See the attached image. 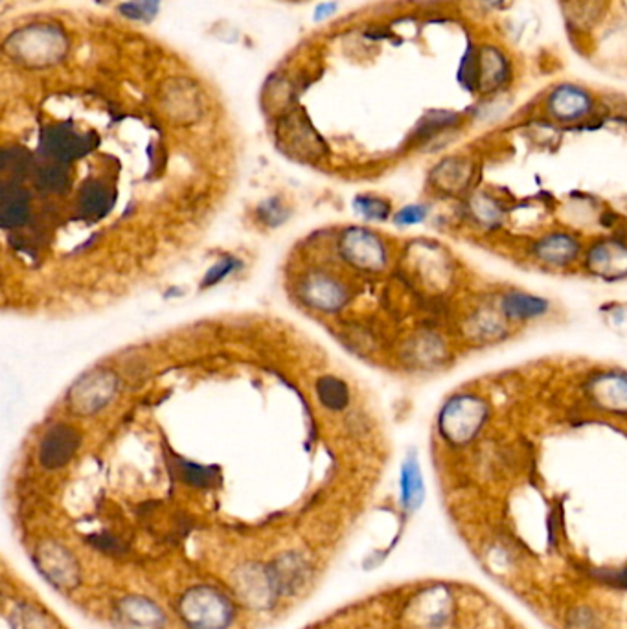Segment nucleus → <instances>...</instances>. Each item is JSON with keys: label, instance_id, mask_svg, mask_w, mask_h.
<instances>
[{"label": "nucleus", "instance_id": "1", "mask_svg": "<svg viewBox=\"0 0 627 629\" xmlns=\"http://www.w3.org/2000/svg\"><path fill=\"white\" fill-rule=\"evenodd\" d=\"M179 613L190 629H226L234 607L212 587H193L179 602Z\"/></svg>", "mask_w": 627, "mask_h": 629}, {"label": "nucleus", "instance_id": "2", "mask_svg": "<svg viewBox=\"0 0 627 629\" xmlns=\"http://www.w3.org/2000/svg\"><path fill=\"white\" fill-rule=\"evenodd\" d=\"M118 380L112 372L94 370L85 373L70 391V405L78 414H94L116 394Z\"/></svg>", "mask_w": 627, "mask_h": 629}, {"label": "nucleus", "instance_id": "3", "mask_svg": "<svg viewBox=\"0 0 627 629\" xmlns=\"http://www.w3.org/2000/svg\"><path fill=\"white\" fill-rule=\"evenodd\" d=\"M344 258L364 271H380L385 266V246L371 232L350 228L340 241Z\"/></svg>", "mask_w": 627, "mask_h": 629}, {"label": "nucleus", "instance_id": "4", "mask_svg": "<svg viewBox=\"0 0 627 629\" xmlns=\"http://www.w3.org/2000/svg\"><path fill=\"white\" fill-rule=\"evenodd\" d=\"M79 444L81 436L74 427L67 424L54 425L41 442L39 460L47 469H59L72 460Z\"/></svg>", "mask_w": 627, "mask_h": 629}, {"label": "nucleus", "instance_id": "5", "mask_svg": "<svg viewBox=\"0 0 627 629\" xmlns=\"http://www.w3.org/2000/svg\"><path fill=\"white\" fill-rule=\"evenodd\" d=\"M484 422L482 405L471 400H456L442 416L444 435L451 440H469Z\"/></svg>", "mask_w": 627, "mask_h": 629}, {"label": "nucleus", "instance_id": "6", "mask_svg": "<svg viewBox=\"0 0 627 629\" xmlns=\"http://www.w3.org/2000/svg\"><path fill=\"white\" fill-rule=\"evenodd\" d=\"M36 561L41 572L57 587H72L78 582V565L76 560L57 545L41 547L36 554Z\"/></svg>", "mask_w": 627, "mask_h": 629}, {"label": "nucleus", "instance_id": "7", "mask_svg": "<svg viewBox=\"0 0 627 629\" xmlns=\"http://www.w3.org/2000/svg\"><path fill=\"white\" fill-rule=\"evenodd\" d=\"M45 153L59 162H68L85 155L90 146L85 137H79L68 128H50L43 135Z\"/></svg>", "mask_w": 627, "mask_h": 629}, {"label": "nucleus", "instance_id": "8", "mask_svg": "<svg viewBox=\"0 0 627 629\" xmlns=\"http://www.w3.org/2000/svg\"><path fill=\"white\" fill-rule=\"evenodd\" d=\"M304 300L322 311H335L346 302V291L329 277L313 275L302 286Z\"/></svg>", "mask_w": 627, "mask_h": 629}, {"label": "nucleus", "instance_id": "9", "mask_svg": "<svg viewBox=\"0 0 627 629\" xmlns=\"http://www.w3.org/2000/svg\"><path fill=\"white\" fill-rule=\"evenodd\" d=\"M580 255V243L569 234H550L538 241L536 258L549 266H569Z\"/></svg>", "mask_w": 627, "mask_h": 629}, {"label": "nucleus", "instance_id": "10", "mask_svg": "<svg viewBox=\"0 0 627 629\" xmlns=\"http://www.w3.org/2000/svg\"><path fill=\"white\" fill-rule=\"evenodd\" d=\"M550 304L536 295L512 291L505 295L503 302H500V309H503L505 317L510 320H534L543 317L549 311Z\"/></svg>", "mask_w": 627, "mask_h": 629}, {"label": "nucleus", "instance_id": "11", "mask_svg": "<svg viewBox=\"0 0 627 629\" xmlns=\"http://www.w3.org/2000/svg\"><path fill=\"white\" fill-rule=\"evenodd\" d=\"M590 109V98L585 90L565 85L552 92L550 96V110L559 120H576L587 114Z\"/></svg>", "mask_w": 627, "mask_h": 629}, {"label": "nucleus", "instance_id": "12", "mask_svg": "<svg viewBox=\"0 0 627 629\" xmlns=\"http://www.w3.org/2000/svg\"><path fill=\"white\" fill-rule=\"evenodd\" d=\"M120 614L130 625L157 629L164 622V614L159 611L155 603L144 598H130L120 603Z\"/></svg>", "mask_w": 627, "mask_h": 629}, {"label": "nucleus", "instance_id": "13", "mask_svg": "<svg viewBox=\"0 0 627 629\" xmlns=\"http://www.w3.org/2000/svg\"><path fill=\"white\" fill-rule=\"evenodd\" d=\"M589 262L594 269V273L600 275H622L627 273V250L625 246H620L616 243H601V245H594L592 253L589 255Z\"/></svg>", "mask_w": 627, "mask_h": 629}, {"label": "nucleus", "instance_id": "14", "mask_svg": "<svg viewBox=\"0 0 627 629\" xmlns=\"http://www.w3.org/2000/svg\"><path fill=\"white\" fill-rule=\"evenodd\" d=\"M600 405L609 411H627V380L622 375H601L590 389Z\"/></svg>", "mask_w": 627, "mask_h": 629}, {"label": "nucleus", "instance_id": "15", "mask_svg": "<svg viewBox=\"0 0 627 629\" xmlns=\"http://www.w3.org/2000/svg\"><path fill=\"white\" fill-rule=\"evenodd\" d=\"M30 201L28 194L21 188H6L0 199V223L6 228L21 226L28 219Z\"/></svg>", "mask_w": 627, "mask_h": 629}, {"label": "nucleus", "instance_id": "16", "mask_svg": "<svg viewBox=\"0 0 627 629\" xmlns=\"http://www.w3.org/2000/svg\"><path fill=\"white\" fill-rule=\"evenodd\" d=\"M112 203H114L112 190L98 181H90L81 188L79 208L85 215L92 219L103 217L112 208Z\"/></svg>", "mask_w": 627, "mask_h": 629}, {"label": "nucleus", "instance_id": "17", "mask_svg": "<svg viewBox=\"0 0 627 629\" xmlns=\"http://www.w3.org/2000/svg\"><path fill=\"white\" fill-rule=\"evenodd\" d=\"M423 500V478L414 456H409L402 467V502L407 510H416Z\"/></svg>", "mask_w": 627, "mask_h": 629}, {"label": "nucleus", "instance_id": "18", "mask_svg": "<svg viewBox=\"0 0 627 629\" xmlns=\"http://www.w3.org/2000/svg\"><path fill=\"white\" fill-rule=\"evenodd\" d=\"M317 394H319L320 404L331 411H340L350 402L348 387L333 375L320 377L317 383Z\"/></svg>", "mask_w": 627, "mask_h": 629}, {"label": "nucleus", "instance_id": "19", "mask_svg": "<svg viewBox=\"0 0 627 629\" xmlns=\"http://www.w3.org/2000/svg\"><path fill=\"white\" fill-rule=\"evenodd\" d=\"M478 70L480 72L476 74V78H480V81L486 89H491V87L495 89L500 81H505V78H507V63H505L503 56H498L491 48L484 50Z\"/></svg>", "mask_w": 627, "mask_h": 629}, {"label": "nucleus", "instance_id": "20", "mask_svg": "<svg viewBox=\"0 0 627 629\" xmlns=\"http://www.w3.org/2000/svg\"><path fill=\"white\" fill-rule=\"evenodd\" d=\"M68 172L61 164H47L37 170L36 173V183L39 188L54 194H61L68 188Z\"/></svg>", "mask_w": 627, "mask_h": 629}, {"label": "nucleus", "instance_id": "21", "mask_svg": "<svg viewBox=\"0 0 627 629\" xmlns=\"http://www.w3.org/2000/svg\"><path fill=\"white\" fill-rule=\"evenodd\" d=\"M181 478L195 487H212L219 480V473L214 467H204L193 462H179Z\"/></svg>", "mask_w": 627, "mask_h": 629}, {"label": "nucleus", "instance_id": "22", "mask_svg": "<svg viewBox=\"0 0 627 629\" xmlns=\"http://www.w3.org/2000/svg\"><path fill=\"white\" fill-rule=\"evenodd\" d=\"M353 206L366 219H385L391 214V204L380 197L359 195L353 201Z\"/></svg>", "mask_w": 627, "mask_h": 629}, {"label": "nucleus", "instance_id": "23", "mask_svg": "<svg viewBox=\"0 0 627 629\" xmlns=\"http://www.w3.org/2000/svg\"><path fill=\"white\" fill-rule=\"evenodd\" d=\"M159 10V0H135V3L123 5L121 14L135 17V19H152Z\"/></svg>", "mask_w": 627, "mask_h": 629}, {"label": "nucleus", "instance_id": "24", "mask_svg": "<svg viewBox=\"0 0 627 629\" xmlns=\"http://www.w3.org/2000/svg\"><path fill=\"white\" fill-rule=\"evenodd\" d=\"M235 267H237V262H235L234 258H225V260L217 262L214 267L208 269V273H206V277H204V280H203V286H204V288H210V286L221 282V280H223L225 277H228Z\"/></svg>", "mask_w": 627, "mask_h": 629}, {"label": "nucleus", "instance_id": "25", "mask_svg": "<svg viewBox=\"0 0 627 629\" xmlns=\"http://www.w3.org/2000/svg\"><path fill=\"white\" fill-rule=\"evenodd\" d=\"M425 217H427V208L422 206V204H413V206H407V208L400 210L396 214L394 221L400 226H411V225L422 223Z\"/></svg>", "mask_w": 627, "mask_h": 629}, {"label": "nucleus", "instance_id": "26", "mask_svg": "<svg viewBox=\"0 0 627 629\" xmlns=\"http://www.w3.org/2000/svg\"><path fill=\"white\" fill-rule=\"evenodd\" d=\"M92 545L105 550V552H121V543L110 536H96V538H90Z\"/></svg>", "mask_w": 627, "mask_h": 629}, {"label": "nucleus", "instance_id": "27", "mask_svg": "<svg viewBox=\"0 0 627 629\" xmlns=\"http://www.w3.org/2000/svg\"><path fill=\"white\" fill-rule=\"evenodd\" d=\"M335 8H337V5H335V3H326V5H320V6L317 8V12H315V19H317V21H322V19L331 17V16L335 14Z\"/></svg>", "mask_w": 627, "mask_h": 629}, {"label": "nucleus", "instance_id": "28", "mask_svg": "<svg viewBox=\"0 0 627 629\" xmlns=\"http://www.w3.org/2000/svg\"><path fill=\"white\" fill-rule=\"evenodd\" d=\"M491 3H500V0H491Z\"/></svg>", "mask_w": 627, "mask_h": 629}]
</instances>
